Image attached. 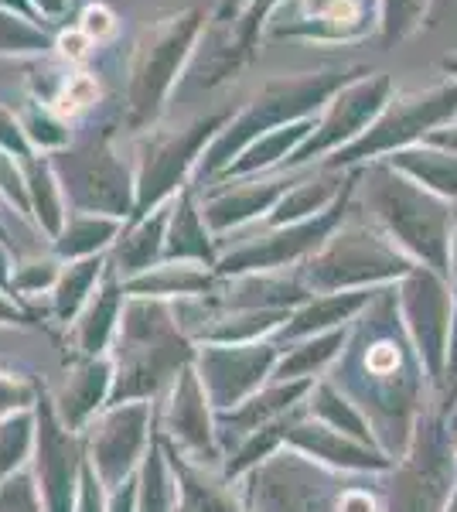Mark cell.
<instances>
[{"mask_svg":"<svg viewBox=\"0 0 457 512\" xmlns=\"http://www.w3.org/2000/svg\"><path fill=\"white\" fill-rule=\"evenodd\" d=\"M198 31H202V14L181 11L140 38L134 65H130V86H127L130 127L140 130V127H151L157 120L181 65L191 55Z\"/></svg>","mask_w":457,"mask_h":512,"instance_id":"1","label":"cell"},{"mask_svg":"<svg viewBox=\"0 0 457 512\" xmlns=\"http://www.w3.org/2000/svg\"><path fill=\"white\" fill-rule=\"evenodd\" d=\"M69 168L72 171H65V192H72V198L82 209H99L120 216L130 205L127 171L116 164L106 144H93L82 154H76V158H69Z\"/></svg>","mask_w":457,"mask_h":512,"instance_id":"2","label":"cell"},{"mask_svg":"<svg viewBox=\"0 0 457 512\" xmlns=\"http://www.w3.org/2000/svg\"><path fill=\"white\" fill-rule=\"evenodd\" d=\"M212 127H215V120L195 123V127L178 130V134H171V137L157 140L154 147H147L144 168H140V185H137V216H144L157 198L181 178V171H185V164L191 161L195 147L202 144V137H209Z\"/></svg>","mask_w":457,"mask_h":512,"instance_id":"3","label":"cell"},{"mask_svg":"<svg viewBox=\"0 0 457 512\" xmlns=\"http://www.w3.org/2000/svg\"><path fill=\"white\" fill-rule=\"evenodd\" d=\"M55 48V38L24 14L0 7V59H24V55H45Z\"/></svg>","mask_w":457,"mask_h":512,"instance_id":"4","label":"cell"},{"mask_svg":"<svg viewBox=\"0 0 457 512\" xmlns=\"http://www.w3.org/2000/svg\"><path fill=\"white\" fill-rule=\"evenodd\" d=\"M21 127L24 137L31 140V147H41V151H62L69 144V120H62L52 106H41L38 99H31L21 110Z\"/></svg>","mask_w":457,"mask_h":512,"instance_id":"5","label":"cell"},{"mask_svg":"<svg viewBox=\"0 0 457 512\" xmlns=\"http://www.w3.org/2000/svg\"><path fill=\"white\" fill-rule=\"evenodd\" d=\"M28 164V192L35 198V209L41 222H45L48 233H58L62 226V205H58V188H55V178H52V168L45 161H24Z\"/></svg>","mask_w":457,"mask_h":512,"instance_id":"6","label":"cell"},{"mask_svg":"<svg viewBox=\"0 0 457 512\" xmlns=\"http://www.w3.org/2000/svg\"><path fill=\"white\" fill-rule=\"evenodd\" d=\"M96 99H99V82L93 72H72V76H65V82L58 86V93L48 99V106H52L62 120H69V117H79L82 110H89Z\"/></svg>","mask_w":457,"mask_h":512,"instance_id":"7","label":"cell"},{"mask_svg":"<svg viewBox=\"0 0 457 512\" xmlns=\"http://www.w3.org/2000/svg\"><path fill=\"white\" fill-rule=\"evenodd\" d=\"M116 233V219H106V216H93V219H79L65 229L62 243L58 250L62 253H89L96 250L99 243H106Z\"/></svg>","mask_w":457,"mask_h":512,"instance_id":"8","label":"cell"},{"mask_svg":"<svg viewBox=\"0 0 457 512\" xmlns=\"http://www.w3.org/2000/svg\"><path fill=\"white\" fill-rule=\"evenodd\" d=\"M0 151L11 154V158H18V161L35 158V154H31V140L24 137L21 120L14 117L11 110H4V106H0Z\"/></svg>","mask_w":457,"mask_h":512,"instance_id":"9","label":"cell"},{"mask_svg":"<svg viewBox=\"0 0 457 512\" xmlns=\"http://www.w3.org/2000/svg\"><path fill=\"white\" fill-rule=\"evenodd\" d=\"M79 31L93 41V45H99V41H106L116 31V14L106 4H89L79 18Z\"/></svg>","mask_w":457,"mask_h":512,"instance_id":"10","label":"cell"},{"mask_svg":"<svg viewBox=\"0 0 457 512\" xmlns=\"http://www.w3.org/2000/svg\"><path fill=\"white\" fill-rule=\"evenodd\" d=\"M161 233V219H154V222H147L144 229L134 236V239H127V246H123V253H127V260L134 263V270L137 267H144L147 260H151V250H154V236Z\"/></svg>","mask_w":457,"mask_h":512,"instance_id":"11","label":"cell"},{"mask_svg":"<svg viewBox=\"0 0 457 512\" xmlns=\"http://www.w3.org/2000/svg\"><path fill=\"white\" fill-rule=\"evenodd\" d=\"M55 48L65 62H82L89 55V48H93V41L82 35L79 28H72V31H62V35L55 38Z\"/></svg>","mask_w":457,"mask_h":512,"instance_id":"12","label":"cell"},{"mask_svg":"<svg viewBox=\"0 0 457 512\" xmlns=\"http://www.w3.org/2000/svg\"><path fill=\"white\" fill-rule=\"evenodd\" d=\"M417 7L420 0H389V14H386L389 35H403L413 24V18H417Z\"/></svg>","mask_w":457,"mask_h":512,"instance_id":"13","label":"cell"},{"mask_svg":"<svg viewBox=\"0 0 457 512\" xmlns=\"http://www.w3.org/2000/svg\"><path fill=\"white\" fill-rule=\"evenodd\" d=\"M396 366H400V352H396L389 342H382V345H376V349H369V369L376 376H389Z\"/></svg>","mask_w":457,"mask_h":512,"instance_id":"14","label":"cell"},{"mask_svg":"<svg viewBox=\"0 0 457 512\" xmlns=\"http://www.w3.org/2000/svg\"><path fill=\"white\" fill-rule=\"evenodd\" d=\"M69 4L72 0H31V7L48 21H62L65 14H69Z\"/></svg>","mask_w":457,"mask_h":512,"instance_id":"15","label":"cell"},{"mask_svg":"<svg viewBox=\"0 0 457 512\" xmlns=\"http://www.w3.org/2000/svg\"><path fill=\"white\" fill-rule=\"evenodd\" d=\"M342 512H376V502H372L365 492H348L342 502Z\"/></svg>","mask_w":457,"mask_h":512,"instance_id":"16","label":"cell"},{"mask_svg":"<svg viewBox=\"0 0 457 512\" xmlns=\"http://www.w3.org/2000/svg\"><path fill=\"white\" fill-rule=\"evenodd\" d=\"M0 7H4V11H14V14H24V18H31V21H41V14L31 7V0H0Z\"/></svg>","mask_w":457,"mask_h":512,"instance_id":"17","label":"cell"},{"mask_svg":"<svg viewBox=\"0 0 457 512\" xmlns=\"http://www.w3.org/2000/svg\"><path fill=\"white\" fill-rule=\"evenodd\" d=\"M243 4H246V0H222V4H219V18L226 21L229 14H236V11H239V7H243Z\"/></svg>","mask_w":457,"mask_h":512,"instance_id":"18","label":"cell"},{"mask_svg":"<svg viewBox=\"0 0 457 512\" xmlns=\"http://www.w3.org/2000/svg\"><path fill=\"white\" fill-rule=\"evenodd\" d=\"M0 236H4V233H0Z\"/></svg>","mask_w":457,"mask_h":512,"instance_id":"19","label":"cell"}]
</instances>
